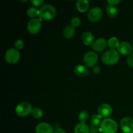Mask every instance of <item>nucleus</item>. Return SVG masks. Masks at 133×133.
Wrapping results in <instances>:
<instances>
[{
	"mask_svg": "<svg viewBox=\"0 0 133 133\" xmlns=\"http://www.w3.org/2000/svg\"><path fill=\"white\" fill-rule=\"evenodd\" d=\"M102 62L106 65H114L119 61V52L116 49H110L105 51L101 57Z\"/></svg>",
	"mask_w": 133,
	"mask_h": 133,
	"instance_id": "1",
	"label": "nucleus"
},
{
	"mask_svg": "<svg viewBox=\"0 0 133 133\" xmlns=\"http://www.w3.org/2000/svg\"><path fill=\"white\" fill-rule=\"evenodd\" d=\"M57 11L54 6L50 4H46L42 6L39 10V18L45 20H51L55 17Z\"/></svg>",
	"mask_w": 133,
	"mask_h": 133,
	"instance_id": "2",
	"label": "nucleus"
},
{
	"mask_svg": "<svg viewBox=\"0 0 133 133\" xmlns=\"http://www.w3.org/2000/svg\"><path fill=\"white\" fill-rule=\"evenodd\" d=\"M117 131V123L111 118L103 119L100 125L99 131L102 133H116Z\"/></svg>",
	"mask_w": 133,
	"mask_h": 133,
	"instance_id": "3",
	"label": "nucleus"
},
{
	"mask_svg": "<svg viewBox=\"0 0 133 133\" xmlns=\"http://www.w3.org/2000/svg\"><path fill=\"white\" fill-rule=\"evenodd\" d=\"M32 109H33L29 103L22 102L17 105L15 112L18 116L25 117L31 114Z\"/></svg>",
	"mask_w": 133,
	"mask_h": 133,
	"instance_id": "4",
	"label": "nucleus"
},
{
	"mask_svg": "<svg viewBox=\"0 0 133 133\" xmlns=\"http://www.w3.org/2000/svg\"><path fill=\"white\" fill-rule=\"evenodd\" d=\"M5 60L10 64H14L19 61L20 53L16 48H10L5 53Z\"/></svg>",
	"mask_w": 133,
	"mask_h": 133,
	"instance_id": "5",
	"label": "nucleus"
},
{
	"mask_svg": "<svg viewBox=\"0 0 133 133\" xmlns=\"http://www.w3.org/2000/svg\"><path fill=\"white\" fill-rule=\"evenodd\" d=\"M42 19L40 18L31 19L27 24V30L32 35L38 33L42 28Z\"/></svg>",
	"mask_w": 133,
	"mask_h": 133,
	"instance_id": "6",
	"label": "nucleus"
},
{
	"mask_svg": "<svg viewBox=\"0 0 133 133\" xmlns=\"http://www.w3.org/2000/svg\"><path fill=\"white\" fill-rule=\"evenodd\" d=\"M98 61L97 53L94 51H88L84 55L83 61L88 68H94Z\"/></svg>",
	"mask_w": 133,
	"mask_h": 133,
	"instance_id": "7",
	"label": "nucleus"
},
{
	"mask_svg": "<svg viewBox=\"0 0 133 133\" xmlns=\"http://www.w3.org/2000/svg\"><path fill=\"white\" fill-rule=\"evenodd\" d=\"M120 127L123 133H133V119L124 117L120 121Z\"/></svg>",
	"mask_w": 133,
	"mask_h": 133,
	"instance_id": "8",
	"label": "nucleus"
},
{
	"mask_svg": "<svg viewBox=\"0 0 133 133\" xmlns=\"http://www.w3.org/2000/svg\"><path fill=\"white\" fill-rule=\"evenodd\" d=\"M112 113V108L109 104L103 103L97 109V114L101 118L107 119L111 116Z\"/></svg>",
	"mask_w": 133,
	"mask_h": 133,
	"instance_id": "9",
	"label": "nucleus"
},
{
	"mask_svg": "<svg viewBox=\"0 0 133 133\" xmlns=\"http://www.w3.org/2000/svg\"><path fill=\"white\" fill-rule=\"evenodd\" d=\"M103 16V11L100 8L94 7L89 10L88 13V18L91 22L96 23L99 22Z\"/></svg>",
	"mask_w": 133,
	"mask_h": 133,
	"instance_id": "10",
	"label": "nucleus"
},
{
	"mask_svg": "<svg viewBox=\"0 0 133 133\" xmlns=\"http://www.w3.org/2000/svg\"><path fill=\"white\" fill-rule=\"evenodd\" d=\"M118 51L123 55H130L132 51V45L127 41L122 42L118 48Z\"/></svg>",
	"mask_w": 133,
	"mask_h": 133,
	"instance_id": "11",
	"label": "nucleus"
},
{
	"mask_svg": "<svg viewBox=\"0 0 133 133\" xmlns=\"http://www.w3.org/2000/svg\"><path fill=\"white\" fill-rule=\"evenodd\" d=\"M107 45L108 42L107 41L106 39L100 38L94 42L93 44L91 45V48L95 51H102L107 48Z\"/></svg>",
	"mask_w": 133,
	"mask_h": 133,
	"instance_id": "12",
	"label": "nucleus"
},
{
	"mask_svg": "<svg viewBox=\"0 0 133 133\" xmlns=\"http://www.w3.org/2000/svg\"><path fill=\"white\" fill-rule=\"evenodd\" d=\"M36 133H53V129L51 125L45 122H41L36 125Z\"/></svg>",
	"mask_w": 133,
	"mask_h": 133,
	"instance_id": "13",
	"label": "nucleus"
},
{
	"mask_svg": "<svg viewBox=\"0 0 133 133\" xmlns=\"http://www.w3.org/2000/svg\"><path fill=\"white\" fill-rule=\"evenodd\" d=\"M74 73L75 75L80 77H83L89 75L90 71L87 66L83 64L77 65L74 68Z\"/></svg>",
	"mask_w": 133,
	"mask_h": 133,
	"instance_id": "14",
	"label": "nucleus"
},
{
	"mask_svg": "<svg viewBox=\"0 0 133 133\" xmlns=\"http://www.w3.org/2000/svg\"><path fill=\"white\" fill-rule=\"evenodd\" d=\"M82 40L85 45H92L94 42V36L91 32L86 31L82 35Z\"/></svg>",
	"mask_w": 133,
	"mask_h": 133,
	"instance_id": "15",
	"label": "nucleus"
},
{
	"mask_svg": "<svg viewBox=\"0 0 133 133\" xmlns=\"http://www.w3.org/2000/svg\"><path fill=\"white\" fill-rule=\"evenodd\" d=\"M75 34V27L70 25H68L63 30V35L66 38L70 39L74 36Z\"/></svg>",
	"mask_w": 133,
	"mask_h": 133,
	"instance_id": "16",
	"label": "nucleus"
},
{
	"mask_svg": "<svg viewBox=\"0 0 133 133\" xmlns=\"http://www.w3.org/2000/svg\"><path fill=\"white\" fill-rule=\"evenodd\" d=\"M77 9L81 12H85L89 8V2L87 0H79L76 3Z\"/></svg>",
	"mask_w": 133,
	"mask_h": 133,
	"instance_id": "17",
	"label": "nucleus"
},
{
	"mask_svg": "<svg viewBox=\"0 0 133 133\" xmlns=\"http://www.w3.org/2000/svg\"><path fill=\"white\" fill-rule=\"evenodd\" d=\"M74 133H90V129L85 123H79L74 129Z\"/></svg>",
	"mask_w": 133,
	"mask_h": 133,
	"instance_id": "18",
	"label": "nucleus"
},
{
	"mask_svg": "<svg viewBox=\"0 0 133 133\" xmlns=\"http://www.w3.org/2000/svg\"><path fill=\"white\" fill-rule=\"evenodd\" d=\"M107 14L110 18H115L118 15V9L115 6L109 5L107 8Z\"/></svg>",
	"mask_w": 133,
	"mask_h": 133,
	"instance_id": "19",
	"label": "nucleus"
},
{
	"mask_svg": "<svg viewBox=\"0 0 133 133\" xmlns=\"http://www.w3.org/2000/svg\"><path fill=\"white\" fill-rule=\"evenodd\" d=\"M107 42L108 45H109V47L110 49H116V48H118L119 44H120L118 39L116 37H115V36L110 38Z\"/></svg>",
	"mask_w": 133,
	"mask_h": 133,
	"instance_id": "20",
	"label": "nucleus"
},
{
	"mask_svg": "<svg viewBox=\"0 0 133 133\" xmlns=\"http://www.w3.org/2000/svg\"><path fill=\"white\" fill-rule=\"evenodd\" d=\"M101 119H102V118H101L98 114L92 116L90 118L91 126H94V127H99L101 122H101Z\"/></svg>",
	"mask_w": 133,
	"mask_h": 133,
	"instance_id": "21",
	"label": "nucleus"
},
{
	"mask_svg": "<svg viewBox=\"0 0 133 133\" xmlns=\"http://www.w3.org/2000/svg\"><path fill=\"white\" fill-rule=\"evenodd\" d=\"M27 14L29 17L32 18V19L36 18V16H39V10H38L36 7L31 6L27 9Z\"/></svg>",
	"mask_w": 133,
	"mask_h": 133,
	"instance_id": "22",
	"label": "nucleus"
},
{
	"mask_svg": "<svg viewBox=\"0 0 133 133\" xmlns=\"http://www.w3.org/2000/svg\"><path fill=\"white\" fill-rule=\"evenodd\" d=\"M31 115L32 116L33 118H36V119H40V118L43 117L44 112H43V111L41 109L36 107L32 109V112H31Z\"/></svg>",
	"mask_w": 133,
	"mask_h": 133,
	"instance_id": "23",
	"label": "nucleus"
},
{
	"mask_svg": "<svg viewBox=\"0 0 133 133\" xmlns=\"http://www.w3.org/2000/svg\"><path fill=\"white\" fill-rule=\"evenodd\" d=\"M89 115L86 110H83L79 114V119L81 123H85L88 121Z\"/></svg>",
	"mask_w": 133,
	"mask_h": 133,
	"instance_id": "24",
	"label": "nucleus"
},
{
	"mask_svg": "<svg viewBox=\"0 0 133 133\" xmlns=\"http://www.w3.org/2000/svg\"><path fill=\"white\" fill-rule=\"evenodd\" d=\"M14 45L16 49H18V50H19V49H22L23 48V47H24V43H23V41L22 40L18 39V40H16L14 44Z\"/></svg>",
	"mask_w": 133,
	"mask_h": 133,
	"instance_id": "25",
	"label": "nucleus"
},
{
	"mask_svg": "<svg viewBox=\"0 0 133 133\" xmlns=\"http://www.w3.org/2000/svg\"><path fill=\"white\" fill-rule=\"evenodd\" d=\"M81 19L77 16L74 17V18L71 19V25L72 26H74V27H79L81 24Z\"/></svg>",
	"mask_w": 133,
	"mask_h": 133,
	"instance_id": "26",
	"label": "nucleus"
},
{
	"mask_svg": "<svg viewBox=\"0 0 133 133\" xmlns=\"http://www.w3.org/2000/svg\"><path fill=\"white\" fill-rule=\"evenodd\" d=\"M31 3L32 4L35 6H40L44 4V0H31Z\"/></svg>",
	"mask_w": 133,
	"mask_h": 133,
	"instance_id": "27",
	"label": "nucleus"
},
{
	"mask_svg": "<svg viewBox=\"0 0 133 133\" xmlns=\"http://www.w3.org/2000/svg\"><path fill=\"white\" fill-rule=\"evenodd\" d=\"M127 63L130 67L133 68V53H131L127 58Z\"/></svg>",
	"mask_w": 133,
	"mask_h": 133,
	"instance_id": "28",
	"label": "nucleus"
},
{
	"mask_svg": "<svg viewBox=\"0 0 133 133\" xmlns=\"http://www.w3.org/2000/svg\"><path fill=\"white\" fill-rule=\"evenodd\" d=\"M107 2L110 5L114 6V5H116L118 3H119L121 2V1L120 0H108Z\"/></svg>",
	"mask_w": 133,
	"mask_h": 133,
	"instance_id": "29",
	"label": "nucleus"
},
{
	"mask_svg": "<svg viewBox=\"0 0 133 133\" xmlns=\"http://www.w3.org/2000/svg\"><path fill=\"white\" fill-rule=\"evenodd\" d=\"M99 127H94V126H91V128L90 129V132L92 133H97L98 131H99Z\"/></svg>",
	"mask_w": 133,
	"mask_h": 133,
	"instance_id": "30",
	"label": "nucleus"
},
{
	"mask_svg": "<svg viewBox=\"0 0 133 133\" xmlns=\"http://www.w3.org/2000/svg\"><path fill=\"white\" fill-rule=\"evenodd\" d=\"M100 71H101V68H100L99 66H95L93 68V72L95 74H99Z\"/></svg>",
	"mask_w": 133,
	"mask_h": 133,
	"instance_id": "31",
	"label": "nucleus"
},
{
	"mask_svg": "<svg viewBox=\"0 0 133 133\" xmlns=\"http://www.w3.org/2000/svg\"><path fill=\"white\" fill-rule=\"evenodd\" d=\"M53 133H66V132L64 130L62 129H56L55 131H54V132Z\"/></svg>",
	"mask_w": 133,
	"mask_h": 133,
	"instance_id": "32",
	"label": "nucleus"
},
{
	"mask_svg": "<svg viewBox=\"0 0 133 133\" xmlns=\"http://www.w3.org/2000/svg\"><path fill=\"white\" fill-rule=\"evenodd\" d=\"M132 48H133V42H132Z\"/></svg>",
	"mask_w": 133,
	"mask_h": 133,
	"instance_id": "33",
	"label": "nucleus"
}]
</instances>
